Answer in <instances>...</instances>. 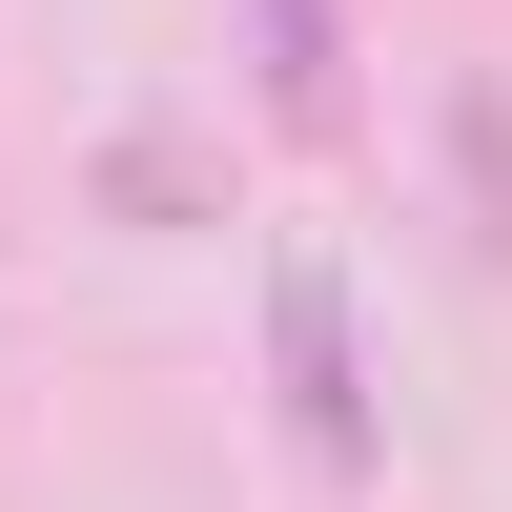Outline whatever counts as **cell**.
Masks as SVG:
<instances>
[{"mask_svg":"<svg viewBox=\"0 0 512 512\" xmlns=\"http://www.w3.org/2000/svg\"><path fill=\"white\" fill-rule=\"evenodd\" d=\"M267 369H287V451H308V472H369V369H349V287H328V246L267 267Z\"/></svg>","mask_w":512,"mask_h":512,"instance_id":"obj_1","label":"cell"},{"mask_svg":"<svg viewBox=\"0 0 512 512\" xmlns=\"http://www.w3.org/2000/svg\"><path fill=\"white\" fill-rule=\"evenodd\" d=\"M267 103H308V123L349 103V41H328V0H267Z\"/></svg>","mask_w":512,"mask_h":512,"instance_id":"obj_2","label":"cell"}]
</instances>
